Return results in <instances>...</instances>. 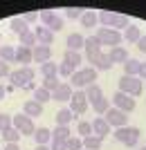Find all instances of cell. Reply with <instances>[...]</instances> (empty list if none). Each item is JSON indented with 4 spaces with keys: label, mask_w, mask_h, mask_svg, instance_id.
I'll return each mask as SVG.
<instances>
[{
    "label": "cell",
    "mask_w": 146,
    "mask_h": 150,
    "mask_svg": "<svg viewBox=\"0 0 146 150\" xmlns=\"http://www.w3.org/2000/svg\"><path fill=\"white\" fill-rule=\"evenodd\" d=\"M99 23H101L106 29H126L130 23H128V18L124 16V13H117V11H108V9H103L101 13H99Z\"/></svg>",
    "instance_id": "obj_1"
},
{
    "label": "cell",
    "mask_w": 146,
    "mask_h": 150,
    "mask_svg": "<svg viewBox=\"0 0 146 150\" xmlns=\"http://www.w3.org/2000/svg\"><path fill=\"white\" fill-rule=\"evenodd\" d=\"M113 137L117 139L119 144L128 146V148H135L137 141H140V137H142V130L135 128V125H124V128H117V130L113 132Z\"/></svg>",
    "instance_id": "obj_2"
},
{
    "label": "cell",
    "mask_w": 146,
    "mask_h": 150,
    "mask_svg": "<svg viewBox=\"0 0 146 150\" xmlns=\"http://www.w3.org/2000/svg\"><path fill=\"white\" fill-rule=\"evenodd\" d=\"M70 85H74V88H88V85H92V83L97 81V69L95 67H83V69H76L74 74L70 76Z\"/></svg>",
    "instance_id": "obj_3"
},
{
    "label": "cell",
    "mask_w": 146,
    "mask_h": 150,
    "mask_svg": "<svg viewBox=\"0 0 146 150\" xmlns=\"http://www.w3.org/2000/svg\"><path fill=\"white\" fill-rule=\"evenodd\" d=\"M34 76H36V72L32 67H20V69H14L9 74V81H11L14 88H27V83H32Z\"/></svg>",
    "instance_id": "obj_4"
},
{
    "label": "cell",
    "mask_w": 146,
    "mask_h": 150,
    "mask_svg": "<svg viewBox=\"0 0 146 150\" xmlns=\"http://www.w3.org/2000/svg\"><path fill=\"white\" fill-rule=\"evenodd\" d=\"M142 90H144V85L137 76H121L119 79V92L128 94V96H140Z\"/></svg>",
    "instance_id": "obj_5"
},
{
    "label": "cell",
    "mask_w": 146,
    "mask_h": 150,
    "mask_svg": "<svg viewBox=\"0 0 146 150\" xmlns=\"http://www.w3.org/2000/svg\"><path fill=\"white\" fill-rule=\"evenodd\" d=\"M95 36L99 38V43H101V45H110V50H113V47H121V40H124V36H121L119 31L106 29V27H99Z\"/></svg>",
    "instance_id": "obj_6"
},
{
    "label": "cell",
    "mask_w": 146,
    "mask_h": 150,
    "mask_svg": "<svg viewBox=\"0 0 146 150\" xmlns=\"http://www.w3.org/2000/svg\"><path fill=\"white\" fill-rule=\"evenodd\" d=\"M38 18H41V23H43V27H47L52 34L63 29V18H61V16H56L52 9H43V11L38 13Z\"/></svg>",
    "instance_id": "obj_7"
},
{
    "label": "cell",
    "mask_w": 146,
    "mask_h": 150,
    "mask_svg": "<svg viewBox=\"0 0 146 150\" xmlns=\"http://www.w3.org/2000/svg\"><path fill=\"white\" fill-rule=\"evenodd\" d=\"M103 119L108 121L110 128H124V125H128V114L126 112H121L119 108H108V112L103 114Z\"/></svg>",
    "instance_id": "obj_8"
},
{
    "label": "cell",
    "mask_w": 146,
    "mask_h": 150,
    "mask_svg": "<svg viewBox=\"0 0 146 150\" xmlns=\"http://www.w3.org/2000/svg\"><path fill=\"white\" fill-rule=\"evenodd\" d=\"M14 128L20 132V134H27V137H34V132H36V125H34V121L27 117V114H16L14 117Z\"/></svg>",
    "instance_id": "obj_9"
},
{
    "label": "cell",
    "mask_w": 146,
    "mask_h": 150,
    "mask_svg": "<svg viewBox=\"0 0 146 150\" xmlns=\"http://www.w3.org/2000/svg\"><path fill=\"white\" fill-rule=\"evenodd\" d=\"M113 108H119L121 112H133L135 110V99L133 96H128V94H124V92H119V90H117V92L113 94Z\"/></svg>",
    "instance_id": "obj_10"
},
{
    "label": "cell",
    "mask_w": 146,
    "mask_h": 150,
    "mask_svg": "<svg viewBox=\"0 0 146 150\" xmlns=\"http://www.w3.org/2000/svg\"><path fill=\"white\" fill-rule=\"evenodd\" d=\"M85 61L88 63H95L97 58L101 56V43H99V38L97 36H88L85 38Z\"/></svg>",
    "instance_id": "obj_11"
},
{
    "label": "cell",
    "mask_w": 146,
    "mask_h": 150,
    "mask_svg": "<svg viewBox=\"0 0 146 150\" xmlns=\"http://www.w3.org/2000/svg\"><path fill=\"white\" fill-rule=\"evenodd\" d=\"M88 96H85V92L83 90H74V94H72V99H70V110L74 114H83L85 110H88Z\"/></svg>",
    "instance_id": "obj_12"
},
{
    "label": "cell",
    "mask_w": 146,
    "mask_h": 150,
    "mask_svg": "<svg viewBox=\"0 0 146 150\" xmlns=\"http://www.w3.org/2000/svg\"><path fill=\"white\" fill-rule=\"evenodd\" d=\"M32 58H34V63H38V65H43V63L52 61V47L36 45V47L32 50Z\"/></svg>",
    "instance_id": "obj_13"
},
{
    "label": "cell",
    "mask_w": 146,
    "mask_h": 150,
    "mask_svg": "<svg viewBox=\"0 0 146 150\" xmlns=\"http://www.w3.org/2000/svg\"><path fill=\"white\" fill-rule=\"evenodd\" d=\"M92 134H97L99 139H106L110 134V125H108V121L103 119V117L92 119Z\"/></svg>",
    "instance_id": "obj_14"
},
{
    "label": "cell",
    "mask_w": 146,
    "mask_h": 150,
    "mask_svg": "<svg viewBox=\"0 0 146 150\" xmlns=\"http://www.w3.org/2000/svg\"><path fill=\"white\" fill-rule=\"evenodd\" d=\"M72 85L70 83H61L54 92H52V101H61V103H65V101H70L72 99Z\"/></svg>",
    "instance_id": "obj_15"
},
{
    "label": "cell",
    "mask_w": 146,
    "mask_h": 150,
    "mask_svg": "<svg viewBox=\"0 0 146 150\" xmlns=\"http://www.w3.org/2000/svg\"><path fill=\"white\" fill-rule=\"evenodd\" d=\"M16 63H20V67H29V63H34L32 58V47H16Z\"/></svg>",
    "instance_id": "obj_16"
},
{
    "label": "cell",
    "mask_w": 146,
    "mask_h": 150,
    "mask_svg": "<svg viewBox=\"0 0 146 150\" xmlns=\"http://www.w3.org/2000/svg\"><path fill=\"white\" fill-rule=\"evenodd\" d=\"M34 34H36L38 45H45V47H50V45L54 43V34H52L47 27H36V29H34Z\"/></svg>",
    "instance_id": "obj_17"
},
{
    "label": "cell",
    "mask_w": 146,
    "mask_h": 150,
    "mask_svg": "<svg viewBox=\"0 0 146 150\" xmlns=\"http://www.w3.org/2000/svg\"><path fill=\"white\" fill-rule=\"evenodd\" d=\"M23 114H27L29 119H32V117H41V114H43V105L36 103L34 99H29V101L23 103Z\"/></svg>",
    "instance_id": "obj_18"
},
{
    "label": "cell",
    "mask_w": 146,
    "mask_h": 150,
    "mask_svg": "<svg viewBox=\"0 0 146 150\" xmlns=\"http://www.w3.org/2000/svg\"><path fill=\"white\" fill-rule=\"evenodd\" d=\"M65 45H68L70 52H81L83 47H85V38H83L81 34H70L68 40H65Z\"/></svg>",
    "instance_id": "obj_19"
},
{
    "label": "cell",
    "mask_w": 146,
    "mask_h": 150,
    "mask_svg": "<svg viewBox=\"0 0 146 150\" xmlns=\"http://www.w3.org/2000/svg\"><path fill=\"white\" fill-rule=\"evenodd\" d=\"M63 63H65V65H70V67L76 72V67H79V65L83 63L81 52H70V50H65V54H63Z\"/></svg>",
    "instance_id": "obj_20"
},
{
    "label": "cell",
    "mask_w": 146,
    "mask_h": 150,
    "mask_svg": "<svg viewBox=\"0 0 146 150\" xmlns=\"http://www.w3.org/2000/svg\"><path fill=\"white\" fill-rule=\"evenodd\" d=\"M34 139H36V146H47L52 141V130L50 128H38L34 132Z\"/></svg>",
    "instance_id": "obj_21"
},
{
    "label": "cell",
    "mask_w": 146,
    "mask_h": 150,
    "mask_svg": "<svg viewBox=\"0 0 146 150\" xmlns=\"http://www.w3.org/2000/svg\"><path fill=\"white\" fill-rule=\"evenodd\" d=\"M72 121H74V112L70 108H63L56 112V125H70Z\"/></svg>",
    "instance_id": "obj_22"
},
{
    "label": "cell",
    "mask_w": 146,
    "mask_h": 150,
    "mask_svg": "<svg viewBox=\"0 0 146 150\" xmlns=\"http://www.w3.org/2000/svg\"><path fill=\"white\" fill-rule=\"evenodd\" d=\"M108 56H110V61H113V65L115 63H121V65H124V63L128 61V52L124 50V47H113V50L108 52Z\"/></svg>",
    "instance_id": "obj_23"
},
{
    "label": "cell",
    "mask_w": 146,
    "mask_h": 150,
    "mask_svg": "<svg viewBox=\"0 0 146 150\" xmlns=\"http://www.w3.org/2000/svg\"><path fill=\"white\" fill-rule=\"evenodd\" d=\"M140 65H142V61L128 58V61L124 63V76H137L140 74Z\"/></svg>",
    "instance_id": "obj_24"
},
{
    "label": "cell",
    "mask_w": 146,
    "mask_h": 150,
    "mask_svg": "<svg viewBox=\"0 0 146 150\" xmlns=\"http://www.w3.org/2000/svg\"><path fill=\"white\" fill-rule=\"evenodd\" d=\"M140 38H142V31H140L137 25H128L126 29H124V40H126V43H137Z\"/></svg>",
    "instance_id": "obj_25"
},
{
    "label": "cell",
    "mask_w": 146,
    "mask_h": 150,
    "mask_svg": "<svg viewBox=\"0 0 146 150\" xmlns=\"http://www.w3.org/2000/svg\"><path fill=\"white\" fill-rule=\"evenodd\" d=\"M38 72L43 74V79H47V76H58V65L47 61V63H43V65H38Z\"/></svg>",
    "instance_id": "obj_26"
},
{
    "label": "cell",
    "mask_w": 146,
    "mask_h": 150,
    "mask_svg": "<svg viewBox=\"0 0 146 150\" xmlns=\"http://www.w3.org/2000/svg\"><path fill=\"white\" fill-rule=\"evenodd\" d=\"M97 23H99V13H95L92 9H88V11H83V16H81V25L83 27H97Z\"/></svg>",
    "instance_id": "obj_27"
},
{
    "label": "cell",
    "mask_w": 146,
    "mask_h": 150,
    "mask_svg": "<svg viewBox=\"0 0 146 150\" xmlns=\"http://www.w3.org/2000/svg\"><path fill=\"white\" fill-rule=\"evenodd\" d=\"M85 92V96H88V103H95V101H99L103 96V92H101V88L97 85V83H92V85H88V88L83 90Z\"/></svg>",
    "instance_id": "obj_28"
},
{
    "label": "cell",
    "mask_w": 146,
    "mask_h": 150,
    "mask_svg": "<svg viewBox=\"0 0 146 150\" xmlns=\"http://www.w3.org/2000/svg\"><path fill=\"white\" fill-rule=\"evenodd\" d=\"M103 139H99L97 134H90V137L83 139V150H101Z\"/></svg>",
    "instance_id": "obj_29"
},
{
    "label": "cell",
    "mask_w": 146,
    "mask_h": 150,
    "mask_svg": "<svg viewBox=\"0 0 146 150\" xmlns=\"http://www.w3.org/2000/svg\"><path fill=\"white\" fill-rule=\"evenodd\" d=\"M92 67H95L97 72H99V69H101V72H106V69H113V61H110L108 54H103V52H101V56L92 63Z\"/></svg>",
    "instance_id": "obj_30"
},
{
    "label": "cell",
    "mask_w": 146,
    "mask_h": 150,
    "mask_svg": "<svg viewBox=\"0 0 146 150\" xmlns=\"http://www.w3.org/2000/svg\"><path fill=\"white\" fill-rule=\"evenodd\" d=\"M72 137V132L68 125H56L54 130H52V139H56V141H68Z\"/></svg>",
    "instance_id": "obj_31"
},
{
    "label": "cell",
    "mask_w": 146,
    "mask_h": 150,
    "mask_svg": "<svg viewBox=\"0 0 146 150\" xmlns=\"http://www.w3.org/2000/svg\"><path fill=\"white\" fill-rule=\"evenodd\" d=\"M9 29H11L14 34H18V36H20V34L29 31V27H27V23L23 18H11V20H9Z\"/></svg>",
    "instance_id": "obj_32"
},
{
    "label": "cell",
    "mask_w": 146,
    "mask_h": 150,
    "mask_svg": "<svg viewBox=\"0 0 146 150\" xmlns=\"http://www.w3.org/2000/svg\"><path fill=\"white\" fill-rule=\"evenodd\" d=\"M0 58L5 63H16V50L11 45H0Z\"/></svg>",
    "instance_id": "obj_33"
},
{
    "label": "cell",
    "mask_w": 146,
    "mask_h": 150,
    "mask_svg": "<svg viewBox=\"0 0 146 150\" xmlns=\"http://www.w3.org/2000/svg\"><path fill=\"white\" fill-rule=\"evenodd\" d=\"M20 45H23V47H36L38 45V40H36V34H34V31H25V34H20Z\"/></svg>",
    "instance_id": "obj_34"
},
{
    "label": "cell",
    "mask_w": 146,
    "mask_h": 150,
    "mask_svg": "<svg viewBox=\"0 0 146 150\" xmlns=\"http://www.w3.org/2000/svg\"><path fill=\"white\" fill-rule=\"evenodd\" d=\"M34 101L41 103V105H45L47 101H52V92H47L45 88H36L34 90Z\"/></svg>",
    "instance_id": "obj_35"
},
{
    "label": "cell",
    "mask_w": 146,
    "mask_h": 150,
    "mask_svg": "<svg viewBox=\"0 0 146 150\" xmlns=\"http://www.w3.org/2000/svg\"><path fill=\"white\" fill-rule=\"evenodd\" d=\"M20 137H23V134H20V132L16 130L14 125H11V128H7V130L2 132V139H5L7 144H18V141H20Z\"/></svg>",
    "instance_id": "obj_36"
},
{
    "label": "cell",
    "mask_w": 146,
    "mask_h": 150,
    "mask_svg": "<svg viewBox=\"0 0 146 150\" xmlns=\"http://www.w3.org/2000/svg\"><path fill=\"white\" fill-rule=\"evenodd\" d=\"M108 108H110V99H106V96H101L99 101H95V103H92V110H95L97 114H101V117L108 112Z\"/></svg>",
    "instance_id": "obj_37"
},
{
    "label": "cell",
    "mask_w": 146,
    "mask_h": 150,
    "mask_svg": "<svg viewBox=\"0 0 146 150\" xmlns=\"http://www.w3.org/2000/svg\"><path fill=\"white\" fill-rule=\"evenodd\" d=\"M76 132H79V137L85 139L92 134V123H88V121H79V125H76Z\"/></svg>",
    "instance_id": "obj_38"
},
{
    "label": "cell",
    "mask_w": 146,
    "mask_h": 150,
    "mask_svg": "<svg viewBox=\"0 0 146 150\" xmlns=\"http://www.w3.org/2000/svg\"><path fill=\"white\" fill-rule=\"evenodd\" d=\"M65 146H68V150H83V139L72 134V137L65 141Z\"/></svg>",
    "instance_id": "obj_39"
},
{
    "label": "cell",
    "mask_w": 146,
    "mask_h": 150,
    "mask_svg": "<svg viewBox=\"0 0 146 150\" xmlns=\"http://www.w3.org/2000/svg\"><path fill=\"white\" fill-rule=\"evenodd\" d=\"M58 85H61V83L56 81V76H47V79H43V85H41V88H45L47 92H54Z\"/></svg>",
    "instance_id": "obj_40"
},
{
    "label": "cell",
    "mask_w": 146,
    "mask_h": 150,
    "mask_svg": "<svg viewBox=\"0 0 146 150\" xmlns=\"http://www.w3.org/2000/svg\"><path fill=\"white\" fill-rule=\"evenodd\" d=\"M11 125H14V117H11V114L0 112V132H5L7 128H11Z\"/></svg>",
    "instance_id": "obj_41"
},
{
    "label": "cell",
    "mask_w": 146,
    "mask_h": 150,
    "mask_svg": "<svg viewBox=\"0 0 146 150\" xmlns=\"http://www.w3.org/2000/svg\"><path fill=\"white\" fill-rule=\"evenodd\" d=\"M65 16H68V18H72V20H81V16H83V9H79V7H68V9H65Z\"/></svg>",
    "instance_id": "obj_42"
},
{
    "label": "cell",
    "mask_w": 146,
    "mask_h": 150,
    "mask_svg": "<svg viewBox=\"0 0 146 150\" xmlns=\"http://www.w3.org/2000/svg\"><path fill=\"white\" fill-rule=\"evenodd\" d=\"M72 74H74V69H72L70 65H65V63H61V65H58V76H63V79H70Z\"/></svg>",
    "instance_id": "obj_43"
},
{
    "label": "cell",
    "mask_w": 146,
    "mask_h": 150,
    "mask_svg": "<svg viewBox=\"0 0 146 150\" xmlns=\"http://www.w3.org/2000/svg\"><path fill=\"white\" fill-rule=\"evenodd\" d=\"M9 74H11V69H9V63H5L2 58H0V79H9Z\"/></svg>",
    "instance_id": "obj_44"
},
{
    "label": "cell",
    "mask_w": 146,
    "mask_h": 150,
    "mask_svg": "<svg viewBox=\"0 0 146 150\" xmlns=\"http://www.w3.org/2000/svg\"><path fill=\"white\" fill-rule=\"evenodd\" d=\"M50 150H68L65 141H56V139H52L50 141Z\"/></svg>",
    "instance_id": "obj_45"
},
{
    "label": "cell",
    "mask_w": 146,
    "mask_h": 150,
    "mask_svg": "<svg viewBox=\"0 0 146 150\" xmlns=\"http://www.w3.org/2000/svg\"><path fill=\"white\" fill-rule=\"evenodd\" d=\"M23 20H25L27 25H29V23H34V20H38V11H27L25 16H23Z\"/></svg>",
    "instance_id": "obj_46"
},
{
    "label": "cell",
    "mask_w": 146,
    "mask_h": 150,
    "mask_svg": "<svg viewBox=\"0 0 146 150\" xmlns=\"http://www.w3.org/2000/svg\"><path fill=\"white\" fill-rule=\"evenodd\" d=\"M137 50H140L142 54H146V36H142L140 40H137Z\"/></svg>",
    "instance_id": "obj_47"
},
{
    "label": "cell",
    "mask_w": 146,
    "mask_h": 150,
    "mask_svg": "<svg viewBox=\"0 0 146 150\" xmlns=\"http://www.w3.org/2000/svg\"><path fill=\"white\" fill-rule=\"evenodd\" d=\"M137 79H140V81H146V63L140 65V74H137Z\"/></svg>",
    "instance_id": "obj_48"
},
{
    "label": "cell",
    "mask_w": 146,
    "mask_h": 150,
    "mask_svg": "<svg viewBox=\"0 0 146 150\" xmlns=\"http://www.w3.org/2000/svg\"><path fill=\"white\" fill-rule=\"evenodd\" d=\"M5 150H20V146H18V144H7Z\"/></svg>",
    "instance_id": "obj_49"
},
{
    "label": "cell",
    "mask_w": 146,
    "mask_h": 150,
    "mask_svg": "<svg viewBox=\"0 0 146 150\" xmlns=\"http://www.w3.org/2000/svg\"><path fill=\"white\" fill-rule=\"evenodd\" d=\"M5 96H7V90H5V85H2V83H0V101L5 99Z\"/></svg>",
    "instance_id": "obj_50"
},
{
    "label": "cell",
    "mask_w": 146,
    "mask_h": 150,
    "mask_svg": "<svg viewBox=\"0 0 146 150\" xmlns=\"http://www.w3.org/2000/svg\"><path fill=\"white\" fill-rule=\"evenodd\" d=\"M36 150H50V146H36Z\"/></svg>",
    "instance_id": "obj_51"
},
{
    "label": "cell",
    "mask_w": 146,
    "mask_h": 150,
    "mask_svg": "<svg viewBox=\"0 0 146 150\" xmlns=\"http://www.w3.org/2000/svg\"><path fill=\"white\" fill-rule=\"evenodd\" d=\"M140 150H146V146H142V148H140Z\"/></svg>",
    "instance_id": "obj_52"
}]
</instances>
